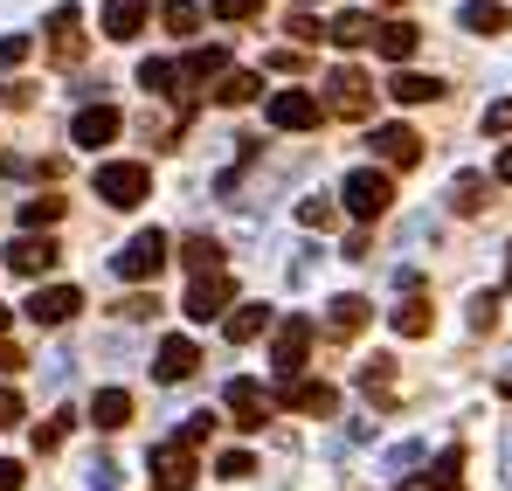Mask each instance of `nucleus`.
<instances>
[{"label": "nucleus", "instance_id": "1a4fd4ad", "mask_svg": "<svg viewBox=\"0 0 512 491\" xmlns=\"http://www.w3.org/2000/svg\"><path fill=\"white\" fill-rule=\"evenodd\" d=\"M326 111H319V97H305V90H277L270 97V125H284V132H312Z\"/></svg>", "mask_w": 512, "mask_h": 491}, {"label": "nucleus", "instance_id": "7ed1b4c3", "mask_svg": "<svg viewBox=\"0 0 512 491\" xmlns=\"http://www.w3.org/2000/svg\"><path fill=\"white\" fill-rule=\"evenodd\" d=\"M90 187H97L111 208H139V201H146V187H153V173H146L139 160H104Z\"/></svg>", "mask_w": 512, "mask_h": 491}, {"label": "nucleus", "instance_id": "6e6552de", "mask_svg": "<svg viewBox=\"0 0 512 491\" xmlns=\"http://www.w3.org/2000/svg\"><path fill=\"white\" fill-rule=\"evenodd\" d=\"M56 256H63V249L49 243V236H14V243L0 249V263H7L14 277H42V270H49Z\"/></svg>", "mask_w": 512, "mask_h": 491}, {"label": "nucleus", "instance_id": "c03bdc74", "mask_svg": "<svg viewBox=\"0 0 512 491\" xmlns=\"http://www.w3.org/2000/svg\"><path fill=\"white\" fill-rule=\"evenodd\" d=\"M485 132H512V97H499V104L485 111Z\"/></svg>", "mask_w": 512, "mask_h": 491}, {"label": "nucleus", "instance_id": "2eb2a0df", "mask_svg": "<svg viewBox=\"0 0 512 491\" xmlns=\"http://www.w3.org/2000/svg\"><path fill=\"white\" fill-rule=\"evenodd\" d=\"M367 146H374V153H381L388 166H416V160H423V139H416L409 125H381Z\"/></svg>", "mask_w": 512, "mask_h": 491}, {"label": "nucleus", "instance_id": "393cba45", "mask_svg": "<svg viewBox=\"0 0 512 491\" xmlns=\"http://www.w3.org/2000/svg\"><path fill=\"white\" fill-rule=\"evenodd\" d=\"M180 263H187L194 277H215V270H222V249H215V236H187V243H180Z\"/></svg>", "mask_w": 512, "mask_h": 491}, {"label": "nucleus", "instance_id": "412c9836", "mask_svg": "<svg viewBox=\"0 0 512 491\" xmlns=\"http://www.w3.org/2000/svg\"><path fill=\"white\" fill-rule=\"evenodd\" d=\"M63 194H35V201H21V236H42V229H56L63 222Z\"/></svg>", "mask_w": 512, "mask_h": 491}, {"label": "nucleus", "instance_id": "79ce46f5", "mask_svg": "<svg viewBox=\"0 0 512 491\" xmlns=\"http://www.w3.org/2000/svg\"><path fill=\"white\" fill-rule=\"evenodd\" d=\"M256 7H263V0H215V14H222V21H250Z\"/></svg>", "mask_w": 512, "mask_h": 491}, {"label": "nucleus", "instance_id": "aec40b11", "mask_svg": "<svg viewBox=\"0 0 512 491\" xmlns=\"http://www.w3.org/2000/svg\"><path fill=\"white\" fill-rule=\"evenodd\" d=\"M416 42H423V35H416L409 21H381V35H374V49H381V56L395 63V70H402V63L416 56Z\"/></svg>", "mask_w": 512, "mask_h": 491}, {"label": "nucleus", "instance_id": "4c0bfd02", "mask_svg": "<svg viewBox=\"0 0 512 491\" xmlns=\"http://www.w3.org/2000/svg\"><path fill=\"white\" fill-rule=\"evenodd\" d=\"M215 471H222V478H256V457H250V450H222Z\"/></svg>", "mask_w": 512, "mask_h": 491}, {"label": "nucleus", "instance_id": "7c9ffc66", "mask_svg": "<svg viewBox=\"0 0 512 491\" xmlns=\"http://www.w3.org/2000/svg\"><path fill=\"white\" fill-rule=\"evenodd\" d=\"M222 70H229V56H222V49H194V56L180 63V77H222Z\"/></svg>", "mask_w": 512, "mask_h": 491}, {"label": "nucleus", "instance_id": "0eeeda50", "mask_svg": "<svg viewBox=\"0 0 512 491\" xmlns=\"http://www.w3.org/2000/svg\"><path fill=\"white\" fill-rule=\"evenodd\" d=\"M229 415H236V429H263L277 415V395L256 388V381H229Z\"/></svg>", "mask_w": 512, "mask_h": 491}, {"label": "nucleus", "instance_id": "3c124183", "mask_svg": "<svg viewBox=\"0 0 512 491\" xmlns=\"http://www.w3.org/2000/svg\"><path fill=\"white\" fill-rule=\"evenodd\" d=\"M506 395H512V374H506Z\"/></svg>", "mask_w": 512, "mask_h": 491}, {"label": "nucleus", "instance_id": "39448f33", "mask_svg": "<svg viewBox=\"0 0 512 491\" xmlns=\"http://www.w3.org/2000/svg\"><path fill=\"white\" fill-rule=\"evenodd\" d=\"M146 471H153V491H194V450L187 443H160L146 457Z\"/></svg>", "mask_w": 512, "mask_h": 491}, {"label": "nucleus", "instance_id": "cd10ccee", "mask_svg": "<svg viewBox=\"0 0 512 491\" xmlns=\"http://www.w3.org/2000/svg\"><path fill=\"white\" fill-rule=\"evenodd\" d=\"M326 326L340 332V339H353V332L367 326V298H333L326 305Z\"/></svg>", "mask_w": 512, "mask_h": 491}, {"label": "nucleus", "instance_id": "09e8293b", "mask_svg": "<svg viewBox=\"0 0 512 491\" xmlns=\"http://www.w3.org/2000/svg\"><path fill=\"white\" fill-rule=\"evenodd\" d=\"M506 291H512V249H506Z\"/></svg>", "mask_w": 512, "mask_h": 491}, {"label": "nucleus", "instance_id": "58836bf2", "mask_svg": "<svg viewBox=\"0 0 512 491\" xmlns=\"http://www.w3.org/2000/svg\"><path fill=\"white\" fill-rule=\"evenodd\" d=\"M28 49H35L28 35H0V70H14V63H28Z\"/></svg>", "mask_w": 512, "mask_h": 491}, {"label": "nucleus", "instance_id": "f704fd0d", "mask_svg": "<svg viewBox=\"0 0 512 491\" xmlns=\"http://www.w3.org/2000/svg\"><path fill=\"white\" fill-rule=\"evenodd\" d=\"M167 28L173 35H194V28H201V7H194V0H167Z\"/></svg>", "mask_w": 512, "mask_h": 491}, {"label": "nucleus", "instance_id": "ea45409f", "mask_svg": "<svg viewBox=\"0 0 512 491\" xmlns=\"http://www.w3.org/2000/svg\"><path fill=\"white\" fill-rule=\"evenodd\" d=\"M416 464H423V450H416V443H395V450H388V471H395V478H402V471H416Z\"/></svg>", "mask_w": 512, "mask_h": 491}, {"label": "nucleus", "instance_id": "72a5a7b5", "mask_svg": "<svg viewBox=\"0 0 512 491\" xmlns=\"http://www.w3.org/2000/svg\"><path fill=\"white\" fill-rule=\"evenodd\" d=\"M464 312H471V332H492V326H499V291H478Z\"/></svg>", "mask_w": 512, "mask_h": 491}, {"label": "nucleus", "instance_id": "f257e3e1", "mask_svg": "<svg viewBox=\"0 0 512 491\" xmlns=\"http://www.w3.org/2000/svg\"><path fill=\"white\" fill-rule=\"evenodd\" d=\"M111 270H118L125 284H153V277L167 270V236H160V229H139L132 243L111 256Z\"/></svg>", "mask_w": 512, "mask_h": 491}, {"label": "nucleus", "instance_id": "c756f323", "mask_svg": "<svg viewBox=\"0 0 512 491\" xmlns=\"http://www.w3.org/2000/svg\"><path fill=\"white\" fill-rule=\"evenodd\" d=\"M360 381H367V395H374L381 409L395 402V374H388V360H367V367H360Z\"/></svg>", "mask_w": 512, "mask_h": 491}, {"label": "nucleus", "instance_id": "9d476101", "mask_svg": "<svg viewBox=\"0 0 512 491\" xmlns=\"http://www.w3.org/2000/svg\"><path fill=\"white\" fill-rule=\"evenodd\" d=\"M326 90H333V111H340V118H367V111H374V83L360 77V70H333Z\"/></svg>", "mask_w": 512, "mask_h": 491}, {"label": "nucleus", "instance_id": "f3484780", "mask_svg": "<svg viewBox=\"0 0 512 491\" xmlns=\"http://www.w3.org/2000/svg\"><path fill=\"white\" fill-rule=\"evenodd\" d=\"M284 402H291L298 415H333L340 409V388H333V381H291Z\"/></svg>", "mask_w": 512, "mask_h": 491}, {"label": "nucleus", "instance_id": "bb28decb", "mask_svg": "<svg viewBox=\"0 0 512 491\" xmlns=\"http://www.w3.org/2000/svg\"><path fill=\"white\" fill-rule=\"evenodd\" d=\"M256 90H263V77H256V70H229V77L215 83V104H229V111H236V104H250Z\"/></svg>", "mask_w": 512, "mask_h": 491}, {"label": "nucleus", "instance_id": "b1692460", "mask_svg": "<svg viewBox=\"0 0 512 491\" xmlns=\"http://www.w3.org/2000/svg\"><path fill=\"white\" fill-rule=\"evenodd\" d=\"M374 35H381L374 14H340V21L326 28V42H340V49H360V42H374Z\"/></svg>", "mask_w": 512, "mask_h": 491}, {"label": "nucleus", "instance_id": "9b49d317", "mask_svg": "<svg viewBox=\"0 0 512 491\" xmlns=\"http://www.w3.org/2000/svg\"><path fill=\"white\" fill-rule=\"evenodd\" d=\"M464 485V450H443L429 471H416V478H395V491H457Z\"/></svg>", "mask_w": 512, "mask_h": 491}, {"label": "nucleus", "instance_id": "e433bc0d", "mask_svg": "<svg viewBox=\"0 0 512 491\" xmlns=\"http://www.w3.org/2000/svg\"><path fill=\"white\" fill-rule=\"evenodd\" d=\"M298 222H305V229H333V201H319V194L298 201Z\"/></svg>", "mask_w": 512, "mask_h": 491}, {"label": "nucleus", "instance_id": "a211bd4d", "mask_svg": "<svg viewBox=\"0 0 512 491\" xmlns=\"http://www.w3.org/2000/svg\"><path fill=\"white\" fill-rule=\"evenodd\" d=\"M457 28H471V35H506L512 14L499 0H464V7H457Z\"/></svg>", "mask_w": 512, "mask_h": 491}, {"label": "nucleus", "instance_id": "f8f14e48", "mask_svg": "<svg viewBox=\"0 0 512 491\" xmlns=\"http://www.w3.org/2000/svg\"><path fill=\"white\" fill-rule=\"evenodd\" d=\"M118 125H125V118H118L111 104H84V111H77V125H70V146H111V139H118Z\"/></svg>", "mask_w": 512, "mask_h": 491}, {"label": "nucleus", "instance_id": "a878e982", "mask_svg": "<svg viewBox=\"0 0 512 491\" xmlns=\"http://www.w3.org/2000/svg\"><path fill=\"white\" fill-rule=\"evenodd\" d=\"M485 194H492V180H485V173H457V180H450V208H464V215H478V208H485Z\"/></svg>", "mask_w": 512, "mask_h": 491}, {"label": "nucleus", "instance_id": "49530a36", "mask_svg": "<svg viewBox=\"0 0 512 491\" xmlns=\"http://www.w3.org/2000/svg\"><path fill=\"white\" fill-rule=\"evenodd\" d=\"M492 173H499V180H512V146L499 153V166H492Z\"/></svg>", "mask_w": 512, "mask_h": 491}, {"label": "nucleus", "instance_id": "473e14b6", "mask_svg": "<svg viewBox=\"0 0 512 491\" xmlns=\"http://www.w3.org/2000/svg\"><path fill=\"white\" fill-rule=\"evenodd\" d=\"M395 332H402V339H423V332H429V305H423V298H409V305L395 312Z\"/></svg>", "mask_w": 512, "mask_h": 491}, {"label": "nucleus", "instance_id": "ddd939ff", "mask_svg": "<svg viewBox=\"0 0 512 491\" xmlns=\"http://www.w3.org/2000/svg\"><path fill=\"white\" fill-rule=\"evenodd\" d=\"M180 312H187V319H201V326H208V319H222V312H229V277H222V270H215V277H194V291H187V305H180Z\"/></svg>", "mask_w": 512, "mask_h": 491}, {"label": "nucleus", "instance_id": "6ab92c4d", "mask_svg": "<svg viewBox=\"0 0 512 491\" xmlns=\"http://www.w3.org/2000/svg\"><path fill=\"white\" fill-rule=\"evenodd\" d=\"M146 14H153V0H104V35H139L146 28Z\"/></svg>", "mask_w": 512, "mask_h": 491}, {"label": "nucleus", "instance_id": "dca6fc26", "mask_svg": "<svg viewBox=\"0 0 512 491\" xmlns=\"http://www.w3.org/2000/svg\"><path fill=\"white\" fill-rule=\"evenodd\" d=\"M49 49H56L63 63L84 56V14H77V7H56V14H49Z\"/></svg>", "mask_w": 512, "mask_h": 491}, {"label": "nucleus", "instance_id": "f03ea898", "mask_svg": "<svg viewBox=\"0 0 512 491\" xmlns=\"http://www.w3.org/2000/svg\"><path fill=\"white\" fill-rule=\"evenodd\" d=\"M340 201H346V215H353V222H381V215H388V201H395V187H388V173L360 166V173H346Z\"/></svg>", "mask_w": 512, "mask_h": 491}, {"label": "nucleus", "instance_id": "2f4dec72", "mask_svg": "<svg viewBox=\"0 0 512 491\" xmlns=\"http://www.w3.org/2000/svg\"><path fill=\"white\" fill-rule=\"evenodd\" d=\"M139 83H146V90H167V83H180V63H167V56H146V63H139Z\"/></svg>", "mask_w": 512, "mask_h": 491}, {"label": "nucleus", "instance_id": "c9c22d12", "mask_svg": "<svg viewBox=\"0 0 512 491\" xmlns=\"http://www.w3.org/2000/svg\"><path fill=\"white\" fill-rule=\"evenodd\" d=\"M63 429H70V409H56L49 422H35V450H56V443H63Z\"/></svg>", "mask_w": 512, "mask_h": 491}, {"label": "nucleus", "instance_id": "4be33fe9", "mask_svg": "<svg viewBox=\"0 0 512 491\" xmlns=\"http://www.w3.org/2000/svg\"><path fill=\"white\" fill-rule=\"evenodd\" d=\"M90 422H97V429H125V422H132V395H125V388H97Z\"/></svg>", "mask_w": 512, "mask_h": 491}, {"label": "nucleus", "instance_id": "5701e85b", "mask_svg": "<svg viewBox=\"0 0 512 491\" xmlns=\"http://www.w3.org/2000/svg\"><path fill=\"white\" fill-rule=\"evenodd\" d=\"M388 97H395V104H436V97H443V83H436V77H416V70H395Z\"/></svg>", "mask_w": 512, "mask_h": 491}, {"label": "nucleus", "instance_id": "8fccbe9b", "mask_svg": "<svg viewBox=\"0 0 512 491\" xmlns=\"http://www.w3.org/2000/svg\"><path fill=\"white\" fill-rule=\"evenodd\" d=\"M0 332H7V305H0Z\"/></svg>", "mask_w": 512, "mask_h": 491}, {"label": "nucleus", "instance_id": "4468645a", "mask_svg": "<svg viewBox=\"0 0 512 491\" xmlns=\"http://www.w3.org/2000/svg\"><path fill=\"white\" fill-rule=\"evenodd\" d=\"M194 367H201V346H194V339H180V332H173L167 346H160V360H153V381H187V374H194Z\"/></svg>", "mask_w": 512, "mask_h": 491}, {"label": "nucleus", "instance_id": "20e7f679", "mask_svg": "<svg viewBox=\"0 0 512 491\" xmlns=\"http://www.w3.org/2000/svg\"><path fill=\"white\" fill-rule=\"evenodd\" d=\"M270 360H277V388H291L298 367L312 360V326H305V319H284L277 339H270Z\"/></svg>", "mask_w": 512, "mask_h": 491}, {"label": "nucleus", "instance_id": "a19ab883", "mask_svg": "<svg viewBox=\"0 0 512 491\" xmlns=\"http://www.w3.org/2000/svg\"><path fill=\"white\" fill-rule=\"evenodd\" d=\"M180 436H187V443H201V436H215V415H208V409H194L187 422H180Z\"/></svg>", "mask_w": 512, "mask_h": 491}, {"label": "nucleus", "instance_id": "423d86ee", "mask_svg": "<svg viewBox=\"0 0 512 491\" xmlns=\"http://www.w3.org/2000/svg\"><path fill=\"white\" fill-rule=\"evenodd\" d=\"M84 312V291L77 284H42L35 298H28V319L35 326H63V319H77Z\"/></svg>", "mask_w": 512, "mask_h": 491}, {"label": "nucleus", "instance_id": "a18cd8bd", "mask_svg": "<svg viewBox=\"0 0 512 491\" xmlns=\"http://www.w3.org/2000/svg\"><path fill=\"white\" fill-rule=\"evenodd\" d=\"M21 478H28V471H21L14 457H0V491H21Z\"/></svg>", "mask_w": 512, "mask_h": 491}, {"label": "nucleus", "instance_id": "37998d69", "mask_svg": "<svg viewBox=\"0 0 512 491\" xmlns=\"http://www.w3.org/2000/svg\"><path fill=\"white\" fill-rule=\"evenodd\" d=\"M21 422V388H0V429H14Z\"/></svg>", "mask_w": 512, "mask_h": 491}, {"label": "nucleus", "instance_id": "de8ad7c7", "mask_svg": "<svg viewBox=\"0 0 512 491\" xmlns=\"http://www.w3.org/2000/svg\"><path fill=\"white\" fill-rule=\"evenodd\" d=\"M506 491H512V436H506Z\"/></svg>", "mask_w": 512, "mask_h": 491}, {"label": "nucleus", "instance_id": "c85d7f7f", "mask_svg": "<svg viewBox=\"0 0 512 491\" xmlns=\"http://www.w3.org/2000/svg\"><path fill=\"white\" fill-rule=\"evenodd\" d=\"M270 332V305H243V312H229V339L243 346V339H263Z\"/></svg>", "mask_w": 512, "mask_h": 491}]
</instances>
